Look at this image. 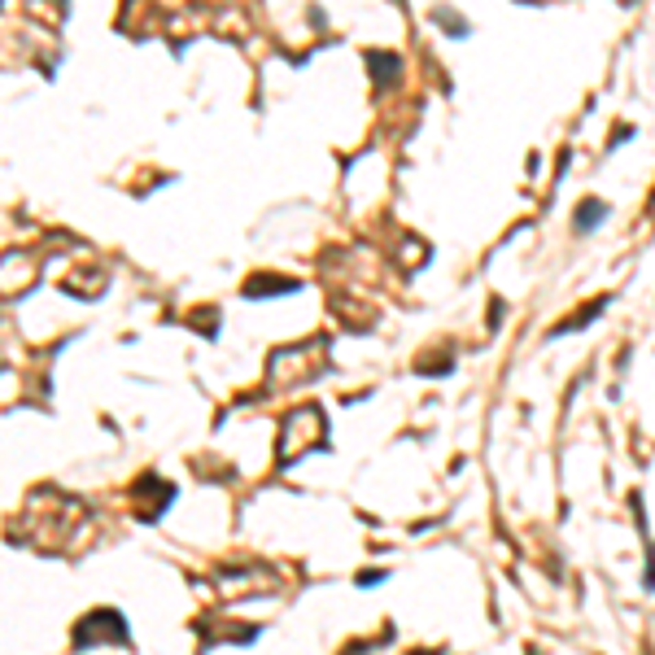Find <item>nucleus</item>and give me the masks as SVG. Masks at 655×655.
<instances>
[{
	"label": "nucleus",
	"instance_id": "obj_1",
	"mask_svg": "<svg viewBox=\"0 0 655 655\" xmlns=\"http://www.w3.org/2000/svg\"><path fill=\"white\" fill-rule=\"evenodd\" d=\"M603 201H581V214H577V232H594L603 223Z\"/></svg>",
	"mask_w": 655,
	"mask_h": 655
}]
</instances>
